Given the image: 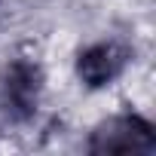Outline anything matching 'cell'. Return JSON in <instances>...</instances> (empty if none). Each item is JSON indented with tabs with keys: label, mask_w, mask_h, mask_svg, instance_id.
I'll use <instances>...</instances> for the list:
<instances>
[{
	"label": "cell",
	"mask_w": 156,
	"mask_h": 156,
	"mask_svg": "<svg viewBox=\"0 0 156 156\" xmlns=\"http://www.w3.org/2000/svg\"><path fill=\"white\" fill-rule=\"evenodd\" d=\"M46 92V70L34 55H12L0 67V116L9 126H31Z\"/></svg>",
	"instance_id": "cell-1"
},
{
	"label": "cell",
	"mask_w": 156,
	"mask_h": 156,
	"mask_svg": "<svg viewBox=\"0 0 156 156\" xmlns=\"http://www.w3.org/2000/svg\"><path fill=\"white\" fill-rule=\"evenodd\" d=\"M83 147L92 156H156V122L129 107L104 116Z\"/></svg>",
	"instance_id": "cell-2"
},
{
	"label": "cell",
	"mask_w": 156,
	"mask_h": 156,
	"mask_svg": "<svg viewBox=\"0 0 156 156\" xmlns=\"http://www.w3.org/2000/svg\"><path fill=\"white\" fill-rule=\"evenodd\" d=\"M135 61V46L122 37H101L76 49L73 55V76L89 92L110 89L119 83Z\"/></svg>",
	"instance_id": "cell-3"
}]
</instances>
